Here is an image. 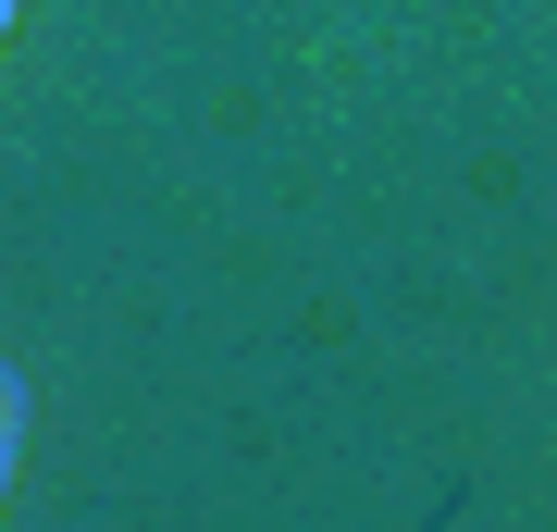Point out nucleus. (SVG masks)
<instances>
[{"instance_id":"obj_2","label":"nucleus","mask_w":557,"mask_h":532,"mask_svg":"<svg viewBox=\"0 0 557 532\" xmlns=\"http://www.w3.org/2000/svg\"><path fill=\"white\" fill-rule=\"evenodd\" d=\"M0 38H13V0H0Z\"/></svg>"},{"instance_id":"obj_1","label":"nucleus","mask_w":557,"mask_h":532,"mask_svg":"<svg viewBox=\"0 0 557 532\" xmlns=\"http://www.w3.org/2000/svg\"><path fill=\"white\" fill-rule=\"evenodd\" d=\"M13 471H25V372L0 359V495H13Z\"/></svg>"}]
</instances>
